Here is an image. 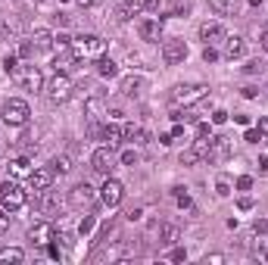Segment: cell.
Segmentation results:
<instances>
[{
	"instance_id": "7402d4cb",
	"label": "cell",
	"mask_w": 268,
	"mask_h": 265,
	"mask_svg": "<svg viewBox=\"0 0 268 265\" xmlns=\"http://www.w3.org/2000/svg\"><path fill=\"white\" fill-rule=\"evenodd\" d=\"M137 13H140V0H125V4L116 10V19H119V22H128V19H134Z\"/></svg>"
},
{
	"instance_id": "d6a6232c",
	"label": "cell",
	"mask_w": 268,
	"mask_h": 265,
	"mask_svg": "<svg viewBox=\"0 0 268 265\" xmlns=\"http://www.w3.org/2000/svg\"><path fill=\"white\" fill-rule=\"evenodd\" d=\"M66 47H72V37L69 34H56L53 37V50H66Z\"/></svg>"
},
{
	"instance_id": "4dcf8cb0",
	"label": "cell",
	"mask_w": 268,
	"mask_h": 265,
	"mask_svg": "<svg viewBox=\"0 0 268 265\" xmlns=\"http://www.w3.org/2000/svg\"><path fill=\"white\" fill-rule=\"evenodd\" d=\"M97 72L103 75V78H112V75L119 72V66L112 63V59H100V63H97Z\"/></svg>"
},
{
	"instance_id": "44dd1931",
	"label": "cell",
	"mask_w": 268,
	"mask_h": 265,
	"mask_svg": "<svg viewBox=\"0 0 268 265\" xmlns=\"http://www.w3.org/2000/svg\"><path fill=\"white\" fill-rule=\"evenodd\" d=\"M209 7L218 13V16H234L240 10V0H209Z\"/></svg>"
},
{
	"instance_id": "836d02e7",
	"label": "cell",
	"mask_w": 268,
	"mask_h": 265,
	"mask_svg": "<svg viewBox=\"0 0 268 265\" xmlns=\"http://www.w3.org/2000/svg\"><path fill=\"white\" fill-rule=\"evenodd\" d=\"M91 231H94V215H85L81 225H78V234L85 237V234H91Z\"/></svg>"
},
{
	"instance_id": "52a82bcc",
	"label": "cell",
	"mask_w": 268,
	"mask_h": 265,
	"mask_svg": "<svg viewBox=\"0 0 268 265\" xmlns=\"http://www.w3.org/2000/svg\"><path fill=\"white\" fill-rule=\"evenodd\" d=\"M100 194L94 191V187L88 184V181H81V184H75L72 191H69V203L75 206V209H88V206H94V200H97Z\"/></svg>"
},
{
	"instance_id": "8fae6325",
	"label": "cell",
	"mask_w": 268,
	"mask_h": 265,
	"mask_svg": "<svg viewBox=\"0 0 268 265\" xmlns=\"http://www.w3.org/2000/svg\"><path fill=\"white\" fill-rule=\"evenodd\" d=\"M50 181H53V169H31V175H28V191L44 194V191H50Z\"/></svg>"
},
{
	"instance_id": "4316f807",
	"label": "cell",
	"mask_w": 268,
	"mask_h": 265,
	"mask_svg": "<svg viewBox=\"0 0 268 265\" xmlns=\"http://www.w3.org/2000/svg\"><path fill=\"white\" fill-rule=\"evenodd\" d=\"M25 259V253L19 250V247H4V250H0V262H4V265H10V262H22Z\"/></svg>"
},
{
	"instance_id": "ac0fdd59",
	"label": "cell",
	"mask_w": 268,
	"mask_h": 265,
	"mask_svg": "<svg viewBox=\"0 0 268 265\" xmlns=\"http://www.w3.org/2000/svg\"><path fill=\"white\" fill-rule=\"evenodd\" d=\"M224 56H228V59L246 56V41H243L240 34H234V37H228V41H224Z\"/></svg>"
},
{
	"instance_id": "f6af8a7d",
	"label": "cell",
	"mask_w": 268,
	"mask_h": 265,
	"mask_svg": "<svg viewBox=\"0 0 268 265\" xmlns=\"http://www.w3.org/2000/svg\"><path fill=\"white\" fill-rule=\"evenodd\" d=\"M169 259H172V262H184V259H187V250H181V247H178V250H172V256H169Z\"/></svg>"
},
{
	"instance_id": "bcb514c9",
	"label": "cell",
	"mask_w": 268,
	"mask_h": 265,
	"mask_svg": "<svg viewBox=\"0 0 268 265\" xmlns=\"http://www.w3.org/2000/svg\"><path fill=\"white\" fill-rule=\"evenodd\" d=\"M243 140H246V144H259V140H262V134H259V131H253V128H250V131H246V137H243Z\"/></svg>"
},
{
	"instance_id": "ba28073f",
	"label": "cell",
	"mask_w": 268,
	"mask_h": 265,
	"mask_svg": "<svg viewBox=\"0 0 268 265\" xmlns=\"http://www.w3.org/2000/svg\"><path fill=\"white\" fill-rule=\"evenodd\" d=\"M122 197H125V187H122V181H116V178H106V184L100 187V203H103V206H109V209H116V206L122 203Z\"/></svg>"
},
{
	"instance_id": "30bf717a",
	"label": "cell",
	"mask_w": 268,
	"mask_h": 265,
	"mask_svg": "<svg viewBox=\"0 0 268 265\" xmlns=\"http://www.w3.org/2000/svg\"><path fill=\"white\" fill-rule=\"evenodd\" d=\"M228 153H231V137H224V134L209 137V147H206V159L209 162H221Z\"/></svg>"
},
{
	"instance_id": "f35d334b",
	"label": "cell",
	"mask_w": 268,
	"mask_h": 265,
	"mask_svg": "<svg viewBox=\"0 0 268 265\" xmlns=\"http://www.w3.org/2000/svg\"><path fill=\"white\" fill-rule=\"evenodd\" d=\"M16 66H19V56H16V53H10V56L4 59V69H7V75H10V72H13Z\"/></svg>"
},
{
	"instance_id": "d590c367",
	"label": "cell",
	"mask_w": 268,
	"mask_h": 265,
	"mask_svg": "<svg viewBox=\"0 0 268 265\" xmlns=\"http://www.w3.org/2000/svg\"><path fill=\"white\" fill-rule=\"evenodd\" d=\"M175 197H178V206H181V209H187V206H190V197L184 194V187H175Z\"/></svg>"
},
{
	"instance_id": "11a10c76",
	"label": "cell",
	"mask_w": 268,
	"mask_h": 265,
	"mask_svg": "<svg viewBox=\"0 0 268 265\" xmlns=\"http://www.w3.org/2000/svg\"><path fill=\"white\" fill-rule=\"evenodd\" d=\"M81 7H94V4H100V0H78Z\"/></svg>"
},
{
	"instance_id": "ffe728a7",
	"label": "cell",
	"mask_w": 268,
	"mask_h": 265,
	"mask_svg": "<svg viewBox=\"0 0 268 265\" xmlns=\"http://www.w3.org/2000/svg\"><path fill=\"white\" fill-rule=\"evenodd\" d=\"M143 91V78H140V75H125V78H122V94L125 97H137Z\"/></svg>"
},
{
	"instance_id": "9a60e30c",
	"label": "cell",
	"mask_w": 268,
	"mask_h": 265,
	"mask_svg": "<svg viewBox=\"0 0 268 265\" xmlns=\"http://www.w3.org/2000/svg\"><path fill=\"white\" fill-rule=\"evenodd\" d=\"M200 37L206 44H218V41H224V25L221 22H203L200 25Z\"/></svg>"
},
{
	"instance_id": "1f68e13d",
	"label": "cell",
	"mask_w": 268,
	"mask_h": 265,
	"mask_svg": "<svg viewBox=\"0 0 268 265\" xmlns=\"http://www.w3.org/2000/svg\"><path fill=\"white\" fill-rule=\"evenodd\" d=\"M215 194H218V197H228V194H231V181L218 178V181H215Z\"/></svg>"
},
{
	"instance_id": "9f6ffc18",
	"label": "cell",
	"mask_w": 268,
	"mask_h": 265,
	"mask_svg": "<svg viewBox=\"0 0 268 265\" xmlns=\"http://www.w3.org/2000/svg\"><path fill=\"white\" fill-rule=\"evenodd\" d=\"M246 4H250V7H262V0H246Z\"/></svg>"
},
{
	"instance_id": "7dc6e473",
	"label": "cell",
	"mask_w": 268,
	"mask_h": 265,
	"mask_svg": "<svg viewBox=\"0 0 268 265\" xmlns=\"http://www.w3.org/2000/svg\"><path fill=\"white\" fill-rule=\"evenodd\" d=\"M237 206H240L243 212H250V209H253V197H240V200H237Z\"/></svg>"
},
{
	"instance_id": "db71d44e",
	"label": "cell",
	"mask_w": 268,
	"mask_h": 265,
	"mask_svg": "<svg viewBox=\"0 0 268 265\" xmlns=\"http://www.w3.org/2000/svg\"><path fill=\"white\" fill-rule=\"evenodd\" d=\"M259 169H262V175H268V159H265V156L259 159Z\"/></svg>"
},
{
	"instance_id": "484cf974",
	"label": "cell",
	"mask_w": 268,
	"mask_h": 265,
	"mask_svg": "<svg viewBox=\"0 0 268 265\" xmlns=\"http://www.w3.org/2000/svg\"><path fill=\"white\" fill-rule=\"evenodd\" d=\"M100 137H103V140H106L109 147H119V144H122V128H119V125H109V122H106V125H103V134H100Z\"/></svg>"
},
{
	"instance_id": "681fc988",
	"label": "cell",
	"mask_w": 268,
	"mask_h": 265,
	"mask_svg": "<svg viewBox=\"0 0 268 265\" xmlns=\"http://www.w3.org/2000/svg\"><path fill=\"white\" fill-rule=\"evenodd\" d=\"M203 262H206V265H209V262H212V265H218V262H224V256H221V253H212V256H206Z\"/></svg>"
},
{
	"instance_id": "6da1fadb",
	"label": "cell",
	"mask_w": 268,
	"mask_h": 265,
	"mask_svg": "<svg viewBox=\"0 0 268 265\" xmlns=\"http://www.w3.org/2000/svg\"><path fill=\"white\" fill-rule=\"evenodd\" d=\"M206 97H209V88L206 85H175L172 94H169L172 106H194V103H200Z\"/></svg>"
},
{
	"instance_id": "e0dca14e",
	"label": "cell",
	"mask_w": 268,
	"mask_h": 265,
	"mask_svg": "<svg viewBox=\"0 0 268 265\" xmlns=\"http://www.w3.org/2000/svg\"><path fill=\"white\" fill-rule=\"evenodd\" d=\"M19 34H22V22L16 16H7L0 22V41H19Z\"/></svg>"
},
{
	"instance_id": "7a4b0ae2",
	"label": "cell",
	"mask_w": 268,
	"mask_h": 265,
	"mask_svg": "<svg viewBox=\"0 0 268 265\" xmlns=\"http://www.w3.org/2000/svg\"><path fill=\"white\" fill-rule=\"evenodd\" d=\"M72 50L78 59H100L106 53V41L97 34H81V37H75L72 41Z\"/></svg>"
},
{
	"instance_id": "816d5d0a",
	"label": "cell",
	"mask_w": 268,
	"mask_h": 265,
	"mask_svg": "<svg viewBox=\"0 0 268 265\" xmlns=\"http://www.w3.org/2000/svg\"><path fill=\"white\" fill-rule=\"evenodd\" d=\"M59 240H63V247H72V243H75L72 234H66V231H59Z\"/></svg>"
},
{
	"instance_id": "d4e9b609",
	"label": "cell",
	"mask_w": 268,
	"mask_h": 265,
	"mask_svg": "<svg viewBox=\"0 0 268 265\" xmlns=\"http://www.w3.org/2000/svg\"><path fill=\"white\" fill-rule=\"evenodd\" d=\"M259 237H256V243H253V253H256V259L259 262H268V231H256Z\"/></svg>"
},
{
	"instance_id": "277c9868",
	"label": "cell",
	"mask_w": 268,
	"mask_h": 265,
	"mask_svg": "<svg viewBox=\"0 0 268 265\" xmlns=\"http://www.w3.org/2000/svg\"><path fill=\"white\" fill-rule=\"evenodd\" d=\"M25 191H22V187L16 184V181H4V184H0V206H4L7 212H16V209H22L25 206Z\"/></svg>"
},
{
	"instance_id": "9c48e42d",
	"label": "cell",
	"mask_w": 268,
	"mask_h": 265,
	"mask_svg": "<svg viewBox=\"0 0 268 265\" xmlns=\"http://www.w3.org/2000/svg\"><path fill=\"white\" fill-rule=\"evenodd\" d=\"M91 169L100 172V175H112V169H116V153H112V147H100L94 150V156H91Z\"/></svg>"
},
{
	"instance_id": "c3c4849f",
	"label": "cell",
	"mask_w": 268,
	"mask_h": 265,
	"mask_svg": "<svg viewBox=\"0 0 268 265\" xmlns=\"http://www.w3.org/2000/svg\"><path fill=\"white\" fill-rule=\"evenodd\" d=\"M237 187H240V191H250V187H253V178H250V175H243V178L237 181Z\"/></svg>"
},
{
	"instance_id": "2e32d148",
	"label": "cell",
	"mask_w": 268,
	"mask_h": 265,
	"mask_svg": "<svg viewBox=\"0 0 268 265\" xmlns=\"http://www.w3.org/2000/svg\"><path fill=\"white\" fill-rule=\"evenodd\" d=\"M85 116H88V122H100V119L106 116V103H103L100 94L88 97V103H85Z\"/></svg>"
},
{
	"instance_id": "5bb4252c",
	"label": "cell",
	"mask_w": 268,
	"mask_h": 265,
	"mask_svg": "<svg viewBox=\"0 0 268 265\" xmlns=\"http://www.w3.org/2000/svg\"><path fill=\"white\" fill-rule=\"evenodd\" d=\"M137 34L143 37V41H159V34H162V22L156 16H147L137 22Z\"/></svg>"
},
{
	"instance_id": "f907efd6",
	"label": "cell",
	"mask_w": 268,
	"mask_h": 265,
	"mask_svg": "<svg viewBox=\"0 0 268 265\" xmlns=\"http://www.w3.org/2000/svg\"><path fill=\"white\" fill-rule=\"evenodd\" d=\"M262 137H268V119H259V128H256Z\"/></svg>"
},
{
	"instance_id": "8d00e7d4",
	"label": "cell",
	"mask_w": 268,
	"mask_h": 265,
	"mask_svg": "<svg viewBox=\"0 0 268 265\" xmlns=\"http://www.w3.org/2000/svg\"><path fill=\"white\" fill-rule=\"evenodd\" d=\"M243 72H246V75H259V72H262V63H259V59H250V63L243 66Z\"/></svg>"
},
{
	"instance_id": "5b68a950",
	"label": "cell",
	"mask_w": 268,
	"mask_h": 265,
	"mask_svg": "<svg viewBox=\"0 0 268 265\" xmlns=\"http://www.w3.org/2000/svg\"><path fill=\"white\" fill-rule=\"evenodd\" d=\"M47 88V97H50V103H66L69 97H72V81H69V75L66 72H56L53 78H50V85H44Z\"/></svg>"
},
{
	"instance_id": "e575fe53",
	"label": "cell",
	"mask_w": 268,
	"mask_h": 265,
	"mask_svg": "<svg viewBox=\"0 0 268 265\" xmlns=\"http://www.w3.org/2000/svg\"><path fill=\"white\" fill-rule=\"evenodd\" d=\"M34 50H37V47H34V44H28V41H22V44H19V56H22V59L34 56Z\"/></svg>"
},
{
	"instance_id": "7bdbcfd3",
	"label": "cell",
	"mask_w": 268,
	"mask_h": 265,
	"mask_svg": "<svg viewBox=\"0 0 268 265\" xmlns=\"http://www.w3.org/2000/svg\"><path fill=\"white\" fill-rule=\"evenodd\" d=\"M122 162H125V166H134V162H137V153H134V150H125V153H122Z\"/></svg>"
},
{
	"instance_id": "83f0119b",
	"label": "cell",
	"mask_w": 268,
	"mask_h": 265,
	"mask_svg": "<svg viewBox=\"0 0 268 265\" xmlns=\"http://www.w3.org/2000/svg\"><path fill=\"white\" fill-rule=\"evenodd\" d=\"M34 47H37V50L53 47V34H50V31H44V28H37V31H34Z\"/></svg>"
},
{
	"instance_id": "d6986e66",
	"label": "cell",
	"mask_w": 268,
	"mask_h": 265,
	"mask_svg": "<svg viewBox=\"0 0 268 265\" xmlns=\"http://www.w3.org/2000/svg\"><path fill=\"white\" fill-rule=\"evenodd\" d=\"M75 63H78V56H75V50H72V47H66V50H56V59H53L56 72H69Z\"/></svg>"
},
{
	"instance_id": "b9f144b4",
	"label": "cell",
	"mask_w": 268,
	"mask_h": 265,
	"mask_svg": "<svg viewBox=\"0 0 268 265\" xmlns=\"http://www.w3.org/2000/svg\"><path fill=\"white\" fill-rule=\"evenodd\" d=\"M212 122H215V125H224V122H228V112H224V109H215V112H212Z\"/></svg>"
},
{
	"instance_id": "ab89813d",
	"label": "cell",
	"mask_w": 268,
	"mask_h": 265,
	"mask_svg": "<svg viewBox=\"0 0 268 265\" xmlns=\"http://www.w3.org/2000/svg\"><path fill=\"white\" fill-rule=\"evenodd\" d=\"M140 10H150V13H159V0H140Z\"/></svg>"
},
{
	"instance_id": "603a6c76",
	"label": "cell",
	"mask_w": 268,
	"mask_h": 265,
	"mask_svg": "<svg viewBox=\"0 0 268 265\" xmlns=\"http://www.w3.org/2000/svg\"><path fill=\"white\" fill-rule=\"evenodd\" d=\"M159 240L162 243H178L181 240V228H178V225H172V221L159 225Z\"/></svg>"
},
{
	"instance_id": "7c38bea8",
	"label": "cell",
	"mask_w": 268,
	"mask_h": 265,
	"mask_svg": "<svg viewBox=\"0 0 268 265\" xmlns=\"http://www.w3.org/2000/svg\"><path fill=\"white\" fill-rule=\"evenodd\" d=\"M28 240H31V243H41V247H47L50 240H56V228H53L50 221H37V225H31Z\"/></svg>"
},
{
	"instance_id": "f546056e",
	"label": "cell",
	"mask_w": 268,
	"mask_h": 265,
	"mask_svg": "<svg viewBox=\"0 0 268 265\" xmlns=\"http://www.w3.org/2000/svg\"><path fill=\"white\" fill-rule=\"evenodd\" d=\"M50 166H53V172H59V175H69V172H72V159H69L66 153H63V156H53Z\"/></svg>"
},
{
	"instance_id": "f5cc1de1",
	"label": "cell",
	"mask_w": 268,
	"mask_h": 265,
	"mask_svg": "<svg viewBox=\"0 0 268 265\" xmlns=\"http://www.w3.org/2000/svg\"><path fill=\"white\" fill-rule=\"evenodd\" d=\"M259 44H262V50L268 53V31H262V37H259Z\"/></svg>"
},
{
	"instance_id": "ee69618b",
	"label": "cell",
	"mask_w": 268,
	"mask_h": 265,
	"mask_svg": "<svg viewBox=\"0 0 268 265\" xmlns=\"http://www.w3.org/2000/svg\"><path fill=\"white\" fill-rule=\"evenodd\" d=\"M203 59H206V63H215V59H218V50H212V44H209V47L203 50Z\"/></svg>"
},
{
	"instance_id": "cb8c5ba5",
	"label": "cell",
	"mask_w": 268,
	"mask_h": 265,
	"mask_svg": "<svg viewBox=\"0 0 268 265\" xmlns=\"http://www.w3.org/2000/svg\"><path fill=\"white\" fill-rule=\"evenodd\" d=\"M122 137H125V140H134V144H143V140H147V131H143V125L131 122V125L122 128Z\"/></svg>"
},
{
	"instance_id": "60d3db41",
	"label": "cell",
	"mask_w": 268,
	"mask_h": 265,
	"mask_svg": "<svg viewBox=\"0 0 268 265\" xmlns=\"http://www.w3.org/2000/svg\"><path fill=\"white\" fill-rule=\"evenodd\" d=\"M7 228H10V215H7V209H4V206H0V234H4Z\"/></svg>"
},
{
	"instance_id": "f1b7e54d",
	"label": "cell",
	"mask_w": 268,
	"mask_h": 265,
	"mask_svg": "<svg viewBox=\"0 0 268 265\" xmlns=\"http://www.w3.org/2000/svg\"><path fill=\"white\" fill-rule=\"evenodd\" d=\"M10 172H13V175H31V162H28V156L13 159V162H10Z\"/></svg>"
},
{
	"instance_id": "74e56055",
	"label": "cell",
	"mask_w": 268,
	"mask_h": 265,
	"mask_svg": "<svg viewBox=\"0 0 268 265\" xmlns=\"http://www.w3.org/2000/svg\"><path fill=\"white\" fill-rule=\"evenodd\" d=\"M212 134H209V125L206 122H197V140H209Z\"/></svg>"
},
{
	"instance_id": "4fadbf2b",
	"label": "cell",
	"mask_w": 268,
	"mask_h": 265,
	"mask_svg": "<svg viewBox=\"0 0 268 265\" xmlns=\"http://www.w3.org/2000/svg\"><path fill=\"white\" fill-rule=\"evenodd\" d=\"M162 59H166V66L184 63V59H187V44H184V41H166V44H162Z\"/></svg>"
},
{
	"instance_id": "8992f818",
	"label": "cell",
	"mask_w": 268,
	"mask_h": 265,
	"mask_svg": "<svg viewBox=\"0 0 268 265\" xmlns=\"http://www.w3.org/2000/svg\"><path fill=\"white\" fill-rule=\"evenodd\" d=\"M0 116H4L7 125H25L28 116H31V109H28L25 100H7L4 109H0Z\"/></svg>"
},
{
	"instance_id": "3957f363",
	"label": "cell",
	"mask_w": 268,
	"mask_h": 265,
	"mask_svg": "<svg viewBox=\"0 0 268 265\" xmlns=\"http://www.w3.org/2000/svg\"><path fill=\"white\" fill-rule=\"evenodd\" d=\"M10 78L19 85V88H25V91H44V75H41V69L37 66H16L13 72H10Z\"/></svg>"
}]
</instances>
